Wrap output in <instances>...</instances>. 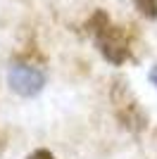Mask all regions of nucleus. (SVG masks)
<instances>
[{
    "label": "nucleus",
    "mask_w": 157,
    "mask_h": 159,
    "mask_svg": "<svg viewBox=\"0 0 157 159\" xmlns=\"http://www.w3.org/2000/svg\"><path fill=\"white\" fill-rule=\"evenodd\" d=\"M26 159H57V157H55L50 150H45V147H38V150H33Z\"/></svg>",
    "instance_id": "obj_5"
},
{
    "label": "nucleus",
    "mask_w": 157,
    "mask_h": 159,
    "mask_svg": "<svg viewBox=\"0 0 157 159\" xmlns=\"http://www.w3.org/2000/svg\"><path fill=\"white\" fill-rule=\"evenodd\" d=\"M148 79H150V83H152V86L157 88V64H155V66L150 69V74H148Z\"/></svg>",
    "instance_id": "obj_6"
},
{
    "label": "nucleus",
    "mask_w": 157,
    "mask_h": 159,
    "mask_svg": "<svg viewBox=\"0 0 157 159\" xmlns=\"http://www.w3.org/2000/svg\"><path fill=\"white\" fill-rule=\"evenodd\" d=\"M91 36L95 40V45H98L100 55L105 57V62L121 66L129 60H133V43H131V33L126 26L107 21L102 29L93 31Z\"/></svg>",
    "instance_id": "obj_2"
},
{
    "label": "nucleus",
    "mask_w": 157,
    "mask_h": 159,
    "mask_svg": "<svg viewBox=\"0 0 157 159\" xmlns=\"http://www.w3.org/2000/svg\"><path fill=\"white\" fill-rule=\"evenodd\" d=\"M110 100L114 107V116L126 131L140 133L148 128V114L140 107V102L136 100V95L131 93V88L126 86L124 79H117L110 88Z\"/></svg>",
    "instance_id": "obj_1"
},
{
    "label": "nucleus",
    "mask_w": 157,
    "mask_h": 159,
    "mask_svg": "<svg viewBox=\"0 0 157 159\" xmlns=\"http://www.w3.org/2000/svg\"><path fill=\"white\" fill-rule=\"evenodd\" d=\"M133 7L145 19H157V0H133Z\"/></svg>",
    "instance_id": "obj_4"
},
{
    "label": "nucleus",
    "mask_w": 157,
    "mask_h": 159,
    "mask_svg": "<svg viewBox=\"0 0 157 159\" xmlns=\"http://www.w3.org/2000/svg\"><path fill=\"white\" fill-rule=\"evenodd\" d=\"M45 71L31 62H14L7 69V86L19 98H36L45 88Z\"/></svg>",
    "instance_id": "obj_3"
},
{
    "label": "nucleus",
    "mask_w": 157,
    "mask_h": 159,
    "mask_svg": "<svg viewBox=\"0 0 157 159\" xmlns=\"http://www.w3.org/2000/svg\"><path fill=\"white\" fill-rule=\"evenodd\" d=\"M2 147H5V135H2V131H0V152H2Z\"/></svg>",
    "instance_id": "obj_7"
}]
</instances>
